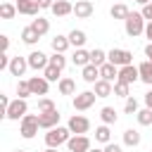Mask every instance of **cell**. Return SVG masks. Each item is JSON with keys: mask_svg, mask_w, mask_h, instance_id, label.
I'll return each mask as SVG.
<instances>
[{"mask_svg": "<svg viewBox=\"0 0 152 152\" xmlns=\"http://www.w3.org/2000/svg\"><path fill=\"white\" fill-rule=\"evenodd\" d=\"M26 59H28V66L36 69V71H38V69H45V66L50 64V57H48L45 52H40V50H33Z\"/></svg>", "mask_w": 152, "mask_h": 152, "instance_id": "9c48e42d", "label": "cell"}, {"mask_svg": "<svg viewBox=\"0 0 152 152\" xmlns=\"http://www.w3.org/2000/svg\"><path fill=\"white\" fill-rule=\"evenodd\" d=\"M104 152H124V150H121V145H116V142H107Z\"/></svg>", "mask_w": 152, "mask_h": 152, "instance_id": "b9f144b4", "label": "cell"}, {"mask_svg": "<svg viewBox=\"0 0 152 152\" xmlns=\"http://www.w3.org/2000/svg\"><path fill=\"white\" fill-rule=\"evenodd\" d=\"M50 64L57 66V69H64V66H66V57H64V52H55V55L50 57Z\"/></svg>", "mask_w": 152, "mask_h": 152, "instance_id": "d590c367", "label": "cell"}, {"mask_svg": "<svg viewBox=\"0 0 152 152\" xmlns=\"http://www.w3.org/2000/svg\"><path fill=\"white\" fill-rule=\"evenodd\" d=\"M38 109H40V112H50V109H57V107H55V102H52L50 97H40V100H38Z\"/></svg>", "mask_w": 152, "mask_h": 152, "instance_id": "f35d334b", "label": "cell"}, {"mask_svg": "<svg viewBox=\"0 0 152 152\" xmlns=\"http://www.w3.org/2000/svg\"><path fill=\"white\" fill-rule=\"evenodd\" d=\"M45 152H57V147H48V150H45Z\"/></svg>", "mask_w": 152, "mask_h": 152, "instance_id": "c3c4849f", "label": "cell"}, {"mask_svg": "<svg viewBox=\"0 0 152 152\" xmlns=\"http://www.w3.org/2000/svg\"><path fill=\"white\" fill-rule=\"evenodd\" d=\"M95 140L97 142H112V133H109V128H107V124L104 126H100V128H95Z\"/></svg>", "mask_w": 152, "mask_h": 152, "instance_id": "f546056e", "label": "cell"}, {"mask_svg": "<svg viewBox=\"0 0 152 152\" xmlns=\"http://www.w3.org/2000/svg\"><path fill=\"white\" fill-rule=\"evenodd\" d=\"M100 119H102V124H116V109L114 107H102L100 109Z\"/></svg>", "mask_w": 152, "mask_h": 152, "instance_id": "4316f807", "label": "cell"}, {"mask_svg": "<svg viewBox=\"0 0 152 152\" xmlns=\"http://www.w3.org/2000/svg\"><path fill=\"white\" fill-rule=\"evenodd\" d=\"M145 36H147L150 43H152V21H147V26H145Z\"/></svg>", "mask_w": 152, "mask_h": 152, "instance_id": "f6af8a7d", "label": "cell"}, {"mask_svg": "<svg viewBox=\"0 0 152 152\" xmlns=\"http://www.w3.org/2000/svg\"><path fill=\"white\" fill-rule=\"evenodd\" d=\"M83 81H86V83H95V81H100V66H95V64H86V66H83Z\"/></svg>", "mask_w": 152, "mask_h": 152, "instance_id": "d6986e66", "label": "cell"}, {"mask_svg": "<svg viewBox=\"0 0 152 152\" xmlns=\"http://www.w3.org/2000/svg\"><path fill=\"white\" fill-rule=\"evenodd\" d=\"M28 112V104H26V100L24 97H17V100H12L10 102V107L5 109V116L7 119H12V121H19V119H24V114Z\"/></svg>", "mask_w": 152, "mask_h": 152, "instance_id": "277c9868", "label": "cell"}, {"mask_svg": "<svg viewBox=\"0 0 152 152\" xmlns=\"http://www.w3.org/2000/svg\"><path fill=\"white\" fill-rule=\"evenodd\" d=\"M107 62V52L104 50H100V48H95L93 52H90V64H95V66H102Z\"/></svg>", "mask_w": 152, "mask_h": 152, "instance_id": "f1b7e54d", "label": "cell"}, {"mask_svg": "<svg viewBox=\"0 0 152 152\" xmlns=\"http://www.w3.org/2000/svg\"><path fill=\"white\" fill-rule=\"evenodd\" d=\"M28 83H31V93H33V95H48L50 81H48L45 76H31Z\"/></svg>", "mask_w": 152, "mask_h": 152, "instance_id": "7c38bea8", "label": "cell"}, {"mask_svg": "<svg viewBox=\"0 0 152 152\" xmlns=\"http://www.w3.org/2000/svg\"><path fill=\"white\" fill-rule=\"evenodd\" d=\"M71 131H69V126L64 128V126H55V128H50L48 133H45V145L48 147H59V145H64V142H69V135Z\"/></svg>", "mask_w": 152, "mask_h": 152, "instance_id": "6da1fadb", "label": "cell"}, {"mask_svg": "<svg viewBox=\"0 0 152 152\" xmlns=\"http://www.w3.org/2000/svg\"><path fill=\"white\" fill-rule=\"evenodd\" d=\"M138 5H147V2H152V0H135Z\"/></svg>", "mask_w": 152, "mask_h": 152, "instance_id": "7dc6e473", "label": "cell"}, {"mask_svg": "<svg viewBox=\"0 0 152 152\" xmlns=\"http://www.w3.org/2000/svg\"><path fill=\"white\" fill-rule=\"evenodd\" d=\"M86 40H88V38H86V33H83V31H78V28H74V31L69 33V43H71L74 48H83V45H86Z\"/></svg>", "mask_w": 152, "mask_h": 152, "instance_id": "d4e9b609", "label": "cell"}, {"mask_svg": "<svg viewBox=\"0 0 152 152\" xmlns=\"http://www.w3.org/2000/svg\"><path fill=\"white\" fill-rule=\"evenodd\" d=\"M59 93H62V95H74V93H76L74 78H59Z\"/></svg>", "mask_w": 152, "mask_h": 152, "instance_id": "83f0119b", "label": "cell"}, {"mask_svg": "<svg viewBox=\"0 0 152 152\" xmlns=\"http://www.w3.org/2000/svg\"><path fill=\"white\" fill-rule=\"evenodd\" d=\"M31 26H33V28H36V31H38L40 36H45V33L50 31V21H48V19H43V17L33 19V24H31Z\"/></svg>", "mask_w": 152, "mask_h": 152, "instance_id": "d6a6232c", "label": "cell"}, {"mask_svg": "<svg viewBox=\"0 0 152 152\" xmlns=\"http://www.w3.org/2000/svg\"><path fill=\"white\" fill-rule=\"evenodd\" d=\"M124 112H126V114H138V100H135V97H126Z\"/></svg>", "mask_w": 152, "mask_h": 152, "instance_id": "74e56055", "label": "cell"}, {"mask_svg": "<svg viewBox=\"0 0 152 152\" xmlns=\"http://www.w3.org/2000/svg\"><path fill=\"white\" fill-rule=\"evenodd\" d=\"M38 5H40V10H52V5H55V0H36Z\"/></svg>", "mask_w": 152, "mask_h": 152, "instance_id": "60d3db41", "label": "cell"}, {"mask_svg": "<svg viewBox=\"0 0 152 152\" xmlns=\"http://www.w3.org/2000/svg\"><path fill=\"white\" fill-rule=\"evenodd\" d=\"M88 152H104V150H97V147H95V150H88Z\"/></svg>", "mask_w": 152, "mask_h": 152, "instance_id": "681fc988", "label": "cell"}, {"mask_svg": "<svg viewBox=\"0 0 152 152\" xmlns=\"http://www.w3.org/2000/svg\"><path fill=\"white\" fill-rule=\"evenodd\" d=\"M138 71H140V81L147 83V86H152V62L145 59V62L138 66Z\"/></svg>", "mask_w": 152, "mask_h": 152, "instance_id": "7402d4cb", "label": "cell"}, {"mask_svg": "<svg viewBox=\"0 0 152 152\" xmlns=\"http://www.w3.org/2000/svg\"><path fill=\"white\" fill-rule=\"evenodd\" d=\"M52 14H55V17L74 14V5H71L69 0H55V5H52Z\"/></svg>", "mask_w": 152, "mask_h": 152, "instance_id": "9a60e30c", "label": "cell"}, {"mask_svg": "<svg viewBox=\"0 0 152 152\" xmlns=\"http://www.w3.org/2000/svg\"><path fill=\"white\" fill-rule=\"evenodd\" d=\"M40 10V5L36 0H17V12L19 14H28V17H36Z\"/></svg>", "mask_w": 152, "mask_h": 152, "instance_id": "4fadbf2b", "label": "cell"}, {"mask_svg": "<svg viewBox=\"0 0 152 152\" xmlns=\"http://www.w3.org/2000/svg\"><path fill=\"white\" fill-rule=\"evenodd\" d=\"M114 95H119V97H131V95H128V83L116 81V83H114Z\"/></svg>", "mask_w": 152, "mask_h": 152, "instance_id": "8d00e7d4", "label": "cell"}, {"mask_svg": "<svg viewBox=\"0 0 152 152\" xmlns=\"http://www.w3.org/2000/svg\"><path fill=\"white\" fill-rule=\"evenodd\" d=\"M109 14H112V19H126V17L131 14V10H128L124 2H116V5H112Z\"/></svg>", "mask_w": 152, "mask_h": 152, "instance_id": "603a6c76", "label": "cell"}, {"mask_svg": "<svg viewBox=\"0 0 152 152\" xmlns=\"http://www.w3.org/2000/svg\"><path fill=\"white\" fill-rule=\"evenodd\" d=\"M14 152H26V150H14Z\"/></svg>", "mask_w": 152, "mask_h": 152, "instance_id": "f907efd6", "label": "cell"}, {"mask_svg": "<svg viewBox=\"0 0 152 152\" xmlns=\"http://www.w3.org/2000/svg\"><path fill=\"white\" fill-rule=\"evenodd\" d=\"M124 26H126V33H128L131 38H135V36L145 33V17H142L140 12H131V14L124 19Z\"/></svg>", "mask_w": 152, "mask_h": 152, "instance_id": "7a4b0ae2", "label": "cell"}, {"mask_svg": "<svg viewBox=\"0 0 152 152\" xmlns=\"http://www.w3.org/2000/svg\"><path fill=\"white\" fill-rule=\"evenodd\" d=\"M7 48H10V38H7V36H0V50L7 52Z\"/></svg>", "mask_w": 152, "mask_h": 152, "instance_id": "7bdbcfd3", "label": "cell"}, {"mask_svg": "<svg viewBox=\"0 0 152 152\" xmlns=\"http://www.w3.org/2000/svg\"><path fill=\"white\" fill-rule=\"evenodd\" d=\"M21 40H24L26 45H36V43L40 40V33H38L33 26H26V28L21 31Z\"/></svg>", "mask_w": 152, "mask_h": 152, "instance_id": "ffe728a7", "label": "cell"}, {"mask_svg": "<svg viewBox=\"0 0 152 152\" xmlns=\"http://www.w3.org/2000/svg\"><path fill=\"white\" fill-rule=\"evenodd\" d=\"M145 19H150L152 21V2H147V5H142V12H140Z\"/></svg>", "mask_w": 152, "mask_h": 152, "instance_id": "ab89813d", "label": "cell"}, {"mask_svg": "<svg viewBox=\"0 0 152 152\" xmlns=\"http://www.w3.org/2000/svg\"><path fill=\"white\" fill-rule=\"evenodd\" d=\"M140 78V71H138V66H133V64H128V66H121L119 69V78L116 81H124V83H135Z\"/></svg>", "mask_w": 152, "mask_h": 152, "instance_id": "30bf717a", "label": "cell"}, {"mask_svg": "<svg viewBox=\"0 0 152 152\" xmlns=\"http://www.w3.org/2000/svg\"><path fill=\"white\" fill-rule=\"evenodd\" d=\"M17 95L24 97V100H26L28 95H33V93H31V83H28V81H19V83H17Z\"/></svg>", "mask_w": 152, "mask_h": 152, "instance_id": "e575fe53", "label": "cell"}, {"mask_svg": "<svg viewBox=\"0 0 152 152\" xmlns=\"http://www.w3.org/2000/svg\"><path fill=\"white\" fill-rule=\"evenodd\" d=\"M93 10H95V7H93L90 0H78V2L74 5V14H76L78 19H88V17L93 14Z\"/></svg>", "mask_w": 152, "mask_h": 152, "instance_id": "5bb4252c", "label": "cell"}, {"mask_svg": "<svg viewBox=\"0 0 152 152\" xmlns=\"http://www.w3.org/2000/svg\"><path fill=\"white\" fill-rule=\"evenodd\" d=\"M95 90H83V93H78V95H74V109H78V112H86V109H90L93 104H95Z\"/></svg>", "mask_w": 152, "mask_h": 152, "instance_id": "8992f818", "label": "cell"}, {"mask_svg": "<svg viewBox=\"0 0 152 152\" xmlns=\"http://www.w3.org/2000/svg\"><path fill=\"white\" fill-rule=\"evenodd\" d=\"M14 14H17V5H12V2H2L0 5V17L2 19H14Z\"/></svg>", "mask_w": 152, "mask_h": 152, "instance_id": "4dcf8cb0", "label": "cell"}, {"mask_svg": "<svg viewBox=\"0 0 152 152\" xmlns=\"http://www.w3.org/2000/svg\"><path fill=\"white\" fill-rule=\"evenodd\" d=\"M100 78H104V81H114V78H119V66L112 64V62H104V64L100 66Z\"/></svg>", "mask_w": 152, "mask_h": 152, "instance_id": "e0dca14e", "label": "cell"}, {"mask_svg": "<svg viewBox=\"0 0 152 152\" xmlns=\"http://www.w3.org/2000/svg\"><path fill=\"white\" fill-rule=\"evenodd\" d=\"M135 116H138V124H140V126H150V124H152V109H150V107L138 109Z\"/></svg>", "mask_w": 152, "mask_h": 152, "instance_id": "1f68e13d", "label": "cell"}, {"mask_svg": "<svg viewBox=\"0 0 152 152\" xmlns=\"http://www.w3.org/2000/svg\"><path fill=\"white\" fill-rule=\"evenodd\" d=\"M66 147H69V152H88L90 150V140L86 135H74V138H69Z\"/></svg>", "mask_w": 152, "mask_h": 152, "instance_id": "8fae6325", "label": "cell"}, {"mask_svg": "<svg viewBox=\"0 0 152 152\" xmlns=\"http://www.w3.org/2000/svg\"><path fill=\"white\" fill-rule=\"evenodd\" d=\"M26 69H28V59H24V57H12V62H10V74H12V76H24Z\"/></svg>", "mask_w": 152, "mask_h": 152, "instance_id": "2e32d148", "label": "cell"}, {"mask_svg": "<svg viewBox=\"0 0 152 152\" xmlns=\"http://www.w3.org/2000/svg\"><path fill=\"white\" fill-rule=\"evenodd\" d=\"M145 57L152 62V43H147V45H145Z\"/></svg>", "mask_w": 152, "mask_h": 152, "instance_id": "bcb514c9", "label": "cell"}, {"mask_svg": "<svg viewBox=\"0 0 152 152\" xmlns=\"http://www.w3.org/2000/svg\"><path fill=\"white\" fill-rule=\"evenodd\" d=\"M124 145H128V147H135V145H140V133H138L135 128H128V131H124Z\"/></svg>", "mask_w": 152, "mask_h": 152, "instance_id": "cb8c5ba5", "label": "cell"}, {"mask_svg": "<svg viewBox=\"0 0 152 152\" xmlns=\"http://www.w3.org/2000/svg\"><path fill=\"white\" fill-rule=\"evenodd\" d=\"M59 74H62V69H57V66H52V64H48L45 69H43V76L52 83V81H59Z\"/></svg>", "mask_w": 152, "mask_h": 152, "instance_id": "836d02e7", "label": "cell"}, {"mask_svg": "<svg viewBox=\"0 0 152 152\" xmlns=\"http://www.w3.org/2000/svg\"><path fill=\"white\" fill-rule=\"evenodd\" d=\"M95 95H97V97H109V95H114L112 81H104V78L95 81Z\"/></svg>", "mask_w": 152, "mask_h": 152, "instance_id": "ac0fdd59", "label": "cell"}, {"mask_svg": "<svg viewBox=\"0 0 152 152\" xmlns=\"http://www.w3.org/2000/svg\"><path fill=\"white\" fill-rule=\"evenodd\" d=\"M38 128H40V124H38V116H36V114H24V119H21V128H19L21 138L31 140V138L38 133Z\"/></svg>", "mask_w": 152, "mask_h": 152, "instance_id": "5b68a950", "label": "cell"}, {"mask_svg": "<svg viewBox=\"0 0 152 152\" xmlns=\"http://www.w3.org/2000/svg\"><path fill=\"white\" fill-rule=\"evenodd\" d=\"M145 107H150V109H152V90H147V93H145Z\"/></svg>", "mask_w": 152, "mask_h": 152, "instance_id": "ee69618b", "label": "cell"}, {"mask_svg": "<svg viewBox=\"0 0 152 152\" xmlns=\"http://www.w3.org/2000/svg\"><path fill=\"white\" fill-rule=\"evenodd\" d=\"M59 112L57 109H50V112H40L38 114V124H40V128H55V126H59Z\"/></svg>", "mask_w": 152, "mask_h": 152, "instance_id": "ba28073f", "label": "cell"}, {"mask_svg": "<svg viewBox=\"0 0 152 152\" xmlns=\"http://www.w3.org/2000/svg\"><path fill=\"white\" fill-rule=\"evenodd\" d=\"M107 62L116 64L119 69H121V66H128V64H133V52L121 50V48H114V50H109V52H107Z\"/></svg>", "mask_w": 152, "mask_h": 152, "instance_id": "3957f363", "label": "cell"}, {"mask_svg": "<svg viewBox=\"0 0 152 152\" xmlns=\"http://www.w3.org/2000/svg\"><path fill=\"white\" fill-rule=\"evenodd\" d=\"M71 62L76 66H86V64H90V52H86L83 48H76V52L71 55Z\"/></svg>", "mask_w": 152, "mask_h": 152, "instance_id": "44dd1931", "label": "cell"}, {"mask_svg": "<svg viewBox=\"0 0 152 152\" xmlns=\"http://www.w3.org/2000/svg\"><path fill=\"white\" fill-rule=\"evenodd\" d=\"M50 43H52V50H55V52H64V50L71 45V43H69V36H55Z\"/></svg>", "mask_w": 152, "mask_h": 152, "instance_id": "484cf974", "label": "cell"}, {"mask_svg": "<svg viewBox=\"0 0 152 152\" xmlns=\"http://www.w3.org/2000/svg\"><path fill=\"white\" fill-rule=\"evenodd\" d=\"M69 131L74 133V135H83V133H88V128H90V121L86 119V116H81V114H74L71 119H69Z\"/></svg>", "mask_w": 152, "mask_h": 152, "instance_id": "52a82bcc", "label": "cell"}]
</instances>
